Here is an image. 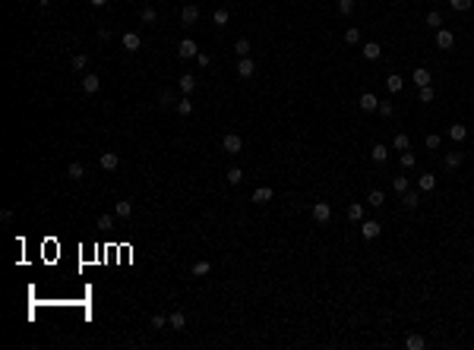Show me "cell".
I'll return each mask as SVG.
<instances>
[{"instance_id":"4","label":"cell","mask_w":474,"mask_h":350,"mask_svg":"<svg viewBox=\"0 0 474 350\" xmlns=\"http://www.w3.org/2000/svg\"><path fill=\"white\" fill-rule=\"evenodd\" d=\"M357 107H360L364 114H373V111H379V98L373 95V92H364V95L357 98Z\"/></svg>"},{"instance_id":"5","label":"cell","mask_w":474,"mask_h":350,"mask_svg":"<svg viewBox=\"0 0 474 350\" xmlns=\"http://www.w3.org/2000/svg\"><path fill=\"white\" fill-rule=\"evenodd\" d=\"M120 44H124V51H139V48H143V38H139L136 35V32H124V35H120Z\"/></svg>"},{"instance_id":"24","label":"cell","mask_w":474,"mask_h":350,"mask_svg":"<svg viewBox=\"0 0 474 350\" xmlns=\"http://www.w3.org/2000/svg\"><path fill=\"white\" fill-rule=\"evenodd\" d=\"M130 214H133V202H117L114 205V218L124 221V218H130Z\"/></svg>"},{"instance_id":"34","label":"cell","mask_w":474,"mask_h":350,"mask_svg":"<svg viewBox=\"0 0 474 350\" xmlns=\"http://www.w3.org/2000/svg\"><path fill=\"white\" fill-rule=\"evenodd\" d=\"M139 19H143L145 25H152V22H155V19H158V13L152 10V6H143V10H139Z\"/></svg>"},{"instance_id":"33","label":"cell","mask_w":474,"mask_h":350,"mask_svg":"<svg viewBox=\"0 0 474 350\" xmlns=\"http://www.w3.org/2000/svg\"><path fill=\"white\" fill-rule=\"evenodd\" d=\"M234 54H237V57H250V41H247V38H237V41H234Z\"/></svg>"},{"instance_id":"6","label":"cell","mask_w":474,"mask_h":350,"mask_svg":"<svg viewBox=\"0 0 474 350\" xmlns=\"http://www.w3.org/2000/svg\"><path fill=\"white\" fill-rule=\"evenodd\" d=\"M180 22H184V25H196L199 22V6L196 3H186L184 10H180Z\"/></svg>"},{"instance_id":"42","label":"cell","mask_w":474,"mask_h":350,"mask_svg":"<svg viewBox=\"0 0 474 350\" xmlns=\"http://www.w3.org/2000/svg\"><path fill=\"white\" fill-rule=\"evenodd\" d=\"M417 101H424V104H430V101H433V89H430V85L417 89Z\"/></svg>"},{"instance_id":"44","label":"cell","mask_w":474,"mask_h":350,"mask_svg":"<svg viewBox=\"0 0 474 350\" xmlns=\"http://www.w3.org/2000/svg\"><path fill=\"white\" fill-rule=\"evenodd\" d=\"M212 19H215V25H228V10H215V16H212Z\"/></svg>"},{"instance_id":"2","label":"cell","mask_w":474,"mask_h":350,"mask_svg":"<svg viewBox=\"0 0 474 350\" xmlns=\"http://www.w3.org/2000/svg\"><path fill=\"white\" fill-rule=\"evenodd\" d=\"M313 221H316V224H329L332 221V205L329 202H316V205H313Z\"/></svg>"},{"instance_id":"12","label":"cell","mask_w":474,"mask_h":350,"mask_svg":"<svg viewBox=\"0 0 474 350\" xmlns=\"http://www.w3.org/2000/svg\"><path fill=\"white\" fill-rule=\"evenodd\" d=\"M386 89H389V95H402V89H405V79L398 76V73H392V76H386Z\"/></svg>"},{"instance_id":"11","label":"cell","mask_w":474,"mask_h":350,"mask_svg":"<svg viewBox=\"0 0 474 350\" xmlns=\"http://www.w3.org/2000/svg\"><path fill=\"white\" fill-rule=\"evenodd\" d=\"M98 164H102V171H117V167H120V155L117 152H104Z\"/></svg>"},{"instance_id":"14","label":"cell","mask_w":474,"mask_h":350,"mask_svg":"<svg viewBox=\"0 0 474 350\" xmlns=\"http://www.w3.org/2000/svg\"><path fill=\"white\" fill-rule=\"evenodd\" d=\"M411 79H414V85H417V89H424V85H430V70H427V66H417V70L414 73H411Z\"/></svg>"},{"instance_id":"31","label":"cell","mask_w":474,"mask_h":350,"mask_svg":"<svg viewBox=\"0 0 474 350\" xmlns=\"http://www.w3.org/2000/svg\"><path fill=\"white\" fill-rule=\"evenodd\" d=\"M367 202H370L373 208H383V205H386V196H383V190H370V196H367Z\"/></svg>"},{"instance_id":"38","label":"cell","mask_w":474,"mask_h":350,"mask_svg":"<svg viewBox=\"0 0 474 350\" xmlns=\"http://www.w3.org/2000/svg\"><path fill=\"white\" fill-rule=\"evenodd\" d=\"M392 190L402 196V193H408V177H392Z\"/></svg>"},{"instance_id":"27","label":"cell","mask_w":474,"mask_h":350,"mask_svg":"<svg viewBox=\"0 0 474 350\" xmlns=\"http://www.w3.org/2000/svg\"><path fill=\"white\" fill-rule=\"evenodd\" d=\"M212 272V265L206 259H199V262H193V278H206V274Z\"/></svg>"},{"instance_id":"22","label":"cell","mask_w":474,"mask_h":350,"mask_svg":"<svg viewBox=\"0 0 474 350\" xmlns=\"http://www.w3.org/2000/svg\"><path fill=\"white\" fill-rule=\"evenodd\" d=\"M402 205H405V208H417V205H420V190H417V193H411V190L402 193Z\"/></svg>"},{"instance_id":"15","label":"cell","mask_w":474,"mask_h":350,"mask_svg":"<svg viewBox=\"0 0 474 350\" xmlns=\"http://www.w3.org/2000/svg\"><path fill=\"white\" fill-rule=\"evenodd\" d=\"M168 325H171V331H184V328H186V315L180 312V309H174V312L168 315Z\"/></svg>"},{"instance_id":"36","label":"cell","mask_w":474,"mask_h":350,"mask_svg":"<svg viewBox=\"0 0 474 350\" xmlns=\"http://www.w3.org/2000/svg\"><path fill=\"white\" fill-rule=\"evenodd\" d=\"M345 44H348V48H354V44H360V32L354 29V25H351V29L345 32Z\"/></svg>"},{"instance_id":"40","label":"cell","mask_w":474,"mask_h":350,"mask_svg":"<svg viewBox=\"0 0 474 350\" xmlns=\"http://www.w3.org/2000/svg\"><path fill=\"white\" fill-rule=\"evenodd\" d=\"M338 13H342V16H351V13H354V0H338Z\"/></svg>"},{"instance_id":"10","label":"cell","mask_w":474,"mask_h":350,"mask_svg":"<svg viewBox=\"0 0 474 350\" xmlns=\"http://www.w3.org/2000/svg\"><path fill=\"white\" fill-rule=\"evenodd\" d=\"M452 44H455V35H452L449 29H436V48H443V51H449Z\"/></svg>"},{"instance_id":"32","label":"cell","mask_w":474,"mask_h":350,"mask_svg":"<svg viewBox=\"0 0 474 350\" xmlns=\"http://www.w3.org/2000/svg\"><path fill=\"white\" fill-rule=\"evenodd\" d=\"M225 180H228L231 186H237L240 180H244V171H240V167H228V174H225Z\"/></svg>"},{"instance_id":"29","label":"cell","mask_w":474,"mask_h":350,"mask_svg":"<svg viewBox=\"0 0 474 350\" xmlns=\"http://www.w3.org/2000/svg\"><path fill=\"white\" fill-rule=\"evenodd\" d=\"M379 54H383V48H379L376 41H367V44H364V57H367V60H379Z\"/></svg>"},{"instance_id":"39","label":"cell","mask_w":474,"mask_h":350,"mask_svg":"<svg viewBox=\"0 0 474 350\" xmlns=\"http://www.w3.org/2000/svg\"><path fill=\"white\" fill-rule=\"evenodd\" d=\"M439 142H443V139H439L436 133H430V136H424V145H427L430 152H436V149H439Z\"/></svg>"},{"instance_id":"21","label":"cell","mask_w":474,"mask_h":350,"mask_svg":"<svg viewBox=\"0 0 474 350\" xmlns=\"http://www.w3.org/2000/svg\"><path fill=\"white\" fill-rule=\"evenodd\" d=\"M66 177H70V180H82L85 177V167L79 164V161H70V164H66Z\"/></svg>"},{"instance_id":"47","label":"cell","mask_w":474,"mask_h":350,"mask_svg":"<svg viewBox=\"0 0 474 350\" xmlns=\"http://www.w3.org/2000/svg\"><path fill=\"white\" fill-rule=\"evenodd\" d=\"M196 63H199V66H209V63H212V60H209V54H203V51H199V54H196Z\"/></svg>"},{"instance_id":"8","label":"cell","mask_w":474,"mask_h":350,"mask_svg":"<svg viewBox=\"0 0 474 350\" xmlns=\"http://www.w3.org/2000/svg\"><path fill=\"white\" fill-rule=\"evenodd\" d=\"M253 73H256V63H253L250 57H240L237 60V76L240 79H253Z\"/></svg>"},{"instance_id":"41","label":"cell","mask_w":474,"mask_h":350,"mask_svg":"<svg viewBox=\"0 0 474 350\" xmlns=\"http://www.w3.org/2000/svg\"><path fill=\"white\" fill-rule=\"evenodd\" d=\"M449 3H452V10H458V13H468L474 0H449Z\"/></svg>"},{"instance_id":"16","label":"cell","mask_w":474,"mask_h":350,"mask_svg":"<svg viewBox=\"0 0 474 350\" xmlns=\"http://www.w3.org/2000/svg\"><path fill=\"white\" fill-rule=\"evenodd\" d=\"M462 152H449V155H446V158H443V164H446V171H458V167H462Z\"/></svg>"},{"instance_id":"28","label":"cell","mask_w":474,"mask_h":350,"mask_svg":"<svg viewBox=\"0 0 474 350\" xmlns=\"http://www.w3.org/2000/svg\"><path fill=\"white\" fill-rule=\"evenodd\" d=\"M405 347H408V350H424V347H427L424 334H408V341H405Z\"/></svg>"},{"instance_id":"37","label":"cell","mask_w":474,"mask_h":350,"mask_svg":"<svg viewBox=\"0 0 474 350\" xmlns=\"http://www.w3.org/2000/svg\"><path fill=\"white\" fill-rule=\"evenodd\" d=\"M152 328H155V331H162V328H168V315H162V312H155L152 315V322H149Z\"/></svg>"},{"instance_id":"13","label":"cell","mask_w":474,"mask_h":350,"mask_svg":"<svg viewBox=\"0 0 474 350\" xmlns=\"http://www.w3.org/2000/svg\"><path fill=\"white\" fill-rule=\"evenodd\" d=\"M98 89H102V79H98L95 73H89V76H82V92H85V95H95Z\"/></svg>"},{"instance_id":"50","label":"cell","mask_w":474,"mask_h":350,"mask_svg":"<svg viewBox=\"0 0 474 350\" xmlns=\"http://www.w3.org/2000/svg\"><path fill=\"white\" fill-rule=\"evenodd\" d=\"M51 3V0H38V6H41V10H44V6H48Z\"/></svg>"},{"instance_id":"17","label":"cell","mask_w":474,"mask_h":350,"mask_svg":"<svg viewBox=\"0 0 474 350\" xmlns=\"http://www.w3.org/2000/svg\"><path fill=\"white\" fill-rule=\"evenodd\" d=\"M449 139H452V142H465V139H468V130H465V123H452V126H449Z\"/></svg>"},{"instance_id":"30","label":"cell","mask_w":474,"mask_h":350,"mask_svg":"<svg viewBox=\"0 0 474 350\" xmlns=\"http://www.w3.org/2000/svg\"><path fill=\"white\" fill-rule=\"evenodd\" d=\"M348 221H364V205L360 202H351L348 205Z\"/></svg>"},{"instance_id":"1","label":"cell","mask_w":474,"mask_h":350,"mask_svg":"<svg viewBox=\"0 0 474 350\" xmlns=\"http://www.w3.org/2000/svg\"><path fill=\"white\" fill-rule=\"evenodd\" d=\"M222 152L240 155V152H244V139H240L237 133H228V136H222Z\"/></svg>"},{"instance_id":"45","label":"cell","mask_w":474,"mask_h":350,"mask_svg":"<svg viewBox=\"0 0 474 350\" xmlns=\"http://www.w3.org/2000/svg\"><path fill=\"white\" fill-rule=\"evenodd\" d=\"M98 227H102V231H111V227H114V218H111V214H102V218H98Z\"/></svg>"},{"instance_id":"7","label":"cell","mask_w":474,"mask_h":350,"mask_svg":"<svg viewBox=\"0 0 474 350\" xmlns=\"http://www.w3.org/2000/svg\"><path fill=\"white\" fill-rule=\"evenodd\" d=\"M177 54H180L184 60H193V57L199 54V48H196V41H193V38H184V41L177 44Z\"/></svg>"},{"instance_id":"3","label":"cell","mask_w":474,"mask_h":350,"mask_svg":"<svg viewBox=\"0 0 474 350\" xmlns=\"http://www.w3.org/2000/svg\"><path fill=\"white\" fill-rule=\"evenodd\" d=\"M383 233V224L379 221H360V237L364 240H376Z\"/></svg>"},{"instance_id":"20","label":"cell","mask_w":474,"mask_h":350,"mask_svg":"<svg viewBox=\"0 0 474 350\" xmlns=\"http://www.w3.org/2000/svg\"><path fill=\"white\" fill-rule=\"evenodd\" d=\"M85 66H89V57H85V54H73L70 57V70L73 73H82Z\"/></svg>"},{"instance_id":"35","label":"cell","mask_w":474,"mask_h":350,"mask_svg":"<svg viewBox=\"0 0 474 350\" xmlns=\"http://www.w3.org/2000/svg\"><path fill=\"white\" fill-rule=\"evenodd\" d=\"M386 158H389V149H386V145H379V142H376V145H373V161H376V164H383Z\"/></svg>"},{"instance_id":"23","label":"cell","mask_w":474,"mask_h":350,"mask_svg":"<svg viewBox=\"0 0 474 350\" xmlns=\"http://www.w3.org/2000/svg\"><path fill=\"white\" fill-rule=\"evenodd\" d=\"M269 199H272V186H259V190L253 193V202H256V205H266Z\"/></svg>"},{"instance_id":"46","label":"cell","mask_w":474,"mask_h":350,"mask_svg":"<svg viewBox=\"0 0 474 350\" xmlns=\"http://www.w3.org/2000/svg\"><path fill=\"white\" fill-rule=\"evenodd\" d=\"M171 104H177V101L171 98V92H162V98H158V107H171Z\"/></svg>"},{"instance_id":"25","label":"cell","mask_w":474,"mask_h":350,"mask_svg":"<svg viewBox=\"0 0 474 350\" xmlns=\"http://www.w3.org/2000/svg\"><path fill=\"white\" fill-rule=\"evenodd\" d=\"M174 107H177V114H180V117H190V114H193V101H190V95H184V98H180Z\"/></svg>"},{"instance_id":"48","label":"cell","mask_w":474,"mask_h":350,"mask_svg":"<svg viewBox=\"0 0 474 350\" xmlns=\"http://www.w3.org/2000/svg\"><path fill=\"white\" fill-rule=\"evenodd\" d=\"M379 114H383V117H392V104H389V101H383V104H379Z\"/></svg>"},{"instance_id":"9","label":"cell","mask_w":474,"mask_h":350,"mask_svg":"<svg viewBox=\"0 0 474 350\" xmlns=\"http://www.w3.org/2000/svg\"><path fill=\"white\" fill-rule=\"evenodd\" d=\"M177 85H180V92H184V95H193V92H196V76H193V73H180Z\"/></svg>"},{"instance_id":"18","label":"cell","mask_w":474,"mask_h":350,"mask_svg":"<svg viewBox=\"0 0 474 350\" xmlns=\"http://www.w3.org/2000/svg\"><path fill=\"white\" fill-rule=\"evenodd\" d=\"M417 190H420V193H433V190H436V177H433V174H424V177H417Z\"/></svg>"},{"instance_id":"26","label":"cell","mask_w":474,"mask_h":350,"mask_svg":"<svg viewBox=\"0 0 474 350\" xmlns=\"http://www.w3.org/2000/svg\"><path fill=\"white\" fill-rule=\"evenodd\" d=\"M424 22L430 25V29H443V13H439V10H430V13H427V19H424Z\"/></svg>"},{"instance_id":"19","label":"cell","mask_w":474,"mask_h":350,"mask_svg":"<svg viewBox=\"0 0 474 350\" xmlns=\"http://www.w3.org/2000/svg\"><path fill=\"white\" fill-rule=\"evenodd\" d=\"M392 149H395V152H408V149H411L408 133H395V139H392Z\"/></svg>"},{"instance_id":"43","label":"cell","mask_w":474,"mask_h":350,"mask_svg":"<svg viewBox=\"0 0 474 350\" xmlns=\"http://www.w3.org/2000/svg\"><path fill=\"white\" fill-rule=\"evenodd\" d=\"M414 164H417V158H414V155H411V152H402V167H405V171H411Z\"/></svg>"},{"instance_id":"49","label":"cell","mask_w":474,"mask_h":350,"mask_svg":"<svg viewBox=\"0 0 474 350\" xmlns=\"http://www.w3.org/2000/svg\"><path fill=\"white\" fill-rule=\"evenodd\" d=\"M104 3H108V0H92V6H104Z\"/></svg>"}]
</instances>
